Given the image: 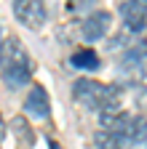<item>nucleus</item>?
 Masks as SVG:
<instances>
[{
	"label": "nucleus",
	"mask_w": 147,
	"mask_h": 149,
	"mask_svg": "<svg viewBox=\"0 0 147 149\" xmlns=\"http://www.w3.org/2000/svg\"><path fill=\"white\" fill-rule=\"evenodd\" d=\"M32 72H35V64L30 59V53L24 51V43L19 37L8 35L3 40V48H0V74L11 91L22 88L32 80Z\"/></svg>",
	"instance_id": "f257e3e1"
},
{
	"label": "nucleus",
	"mask_w": 147,
	"mask_h": 149,
	"mask_svg": "<svg viewBox=\"0 0 147 149\" xmlns=\"http://www.w3.org/2000/svg\"><path fill=\"white\" fill-rule=\"evenodd\" d=\"M72 96H75L78 104H83L91 112H104V109H115L120 107V91L115 85H104L99 80L91 77H80L72 83Z\"/></svg>",
	"instance_id": "f03ea898"
},
{
	"label": "nucleus",
	"mask_w": 147,
	"mask_h": 149,
	"mask_svg": "<svg viewBox=\"0 0 147 149\" xmlns=\"http://www.w3.org/2000/svg\"><path fill=\"white\" fill-rule=\"evenodd\" d=\"M13 16L27 29H40L48 19V11L43 0H13Z\"/></svg>",
	"instance_id": "7ed1b4c3"
},
{
	"label": "nucleus",
	"mask_w": 147,
	"mask_h": 149,
	"mask_svg": "<svg viewBox=\"0 0 147 149\" xmlns=\"http://www.w3.org/2000/svg\"><path fill=\"white\" fill-rule=\"evenodd\" d=\"M110 27H113V13H110V11H94V13H88L83 19L80 32H83V37H86L88 43H94V40L107 37Z\"/></svg>",
	"instance_id": "20e7f679"
},
{
	"label": "nucleus",
	"mask_w": 147,
	"mask_h": 149,
	"mask_svg": "<svg viewBox=\"0 0 147 149\" xmlns=\"http://www.w3.org/2000/svg\"><path fill=\"white\" fill-rule=\"evenodd\" d=\"M120 16L128 32H142L147 27V0H126L120 6Z\"/></svg>",
	"instance_id": "39448f33"
},
{
	"label": "nucleus",
	"mask_w": 147,
	"mask_h": 149,
	"mask_svg": "<svg viewBox=\"0 0 147 149\" xmlns=\"http://www.w3.org/2000/svg\"><path fill=\"white\" fill-rule=\"evenodd\" d=\"M24 112L30 117H38V120H46L51 115V101H48V91L43 85H32L27 99H24Z\"/></svg>",
	"instance_id": "423d86ee"
},
{
	"label": "nucleus",
	"mask_w": 147,
	"mask_h": 149,
	"mask_svg": "<svg viewBox=\"0 0 147 149\" xmlns=\"http://www.w3.org/2000/svg\"><path fill=\"white\" fill-rule=\"evenodd\" d=\"M11 130L16 136L19 149H30V146H35V141H38V136H35V130H32V125H30V120L24 115H16L11 120Z\"/></svg>",
	"instance_id": "0eeeda50"
},
{
	"label": "nucleus",
	"mask_w": 147,
	"mask_h": 149,
	"mask_svg": "<svg viewBox=\"0 0 147 149\" xmlns=\"http://www.w3.org/2000/svg\"><path fill=\"white\" fill-rule=\"evenodd\" d=\"M144 67H147V43H134L123 56V72L142 74Z\"/></svg>",
	"instance_id": "6e6552de"
},
{
	"label": "nucleus",
	"mask_w": 147,
	"mask_h": 149,
	"mask_svg": "<svg viewBox=\"0 0 147 149\" xmlns=\"http://www.w3.org/2000/svg\"><path fill=\"white\" fill-rule=\"evenodd\" d=\"M70 64L75 69H80V72H94V69L102 67V59H99V53L94 48H80V51H75L70 56Z\"/></svg>",
	"instance_id": "1a4fd4ad"
},
{
	"label": "nucleus",
	"mask_w": 147,
	"mask_h": 149,
	"mask_svg": "<svg viewBox=\"0 0 147 149\" xmlns=\"http://www.w3.org/2000/svg\"><path fill=\"white\" fill-rule=\"evenodd\" d=\"M120 139H123V144H144V139H147V117L144 115H131V123H128L126 133Z\"/></svg>",
	"instance_id": "9d476101"
},
{
	"label": "nucleus",
	"mask_w": 147,
	"mask_h": 149,
	"mask_svg": "<svg viewBox=\"0 0 147 149\" xmlns=\"http://www.w3.org/2000/svg\"><path fill=\"white\" fill-rule=\"evenodd\" d=\"M94 144L96 149H123V139L118 133H110V130H96V136H94Z\"/></svg>",
	"instance_id": "9b49d317"
},
{
	"label": "nucleus",
	"mask_w": 147,
	"mask_h": 149,
	"mask_svg": "<svg viewBox=\"0 0 147 149\" xmlns=\"http://www.w3.org/2000/svg\"><path fill=\"white\" fill-rule=\"evenodd\" d=\"M88 3H91V0H70L67 8H70V11H80V8H86Z\"/></svg>",
	"instance_id": "f8f14e48"
},
{
	"label": "nucleus",
	"mask_w": 147,
	"mask_h": 149,
	"mask_svg": "<svg viewBox=\"0 0 147 149\" xmlns=\"http://www.w3.org/2000/svg\"><path fill=\"white\" fill-rule=\"evenodd\" d=\"M6 139V123H3V115H0V141Z\"/></svg>",
	"instance_id": "ddd939ff"
},
{
	"label": "nucleus",
	"mask_w": 147,
	"mask_h": 149,
	"mask_svg": "<svg viewBox=\"0 0 147 149\" xmlns=\"http://www.w3.org/2000/svg\"><path fill=\"white\" fill-rule=\"evenodd\" d=\"M6 37H8V35L3 32V24H0V48H3V40H6Z\"/></svg>",
	"instance_id": "4468645a"
},
{
	"label": "nucleus",
	"mask_w": 147,
	"mask_h": 149,
	"mask_svg": "<svg viewBox=\"0 0 147 149\" xmlns=\"http://www.w3.org/2000/svg\"><path fill=\"white\" fill-rule=\"evenodd\" d=\"M144 146H147V139H144Z\"/></svg>",
	"instance_id": "2eb2a0df"
}]
</instances>
